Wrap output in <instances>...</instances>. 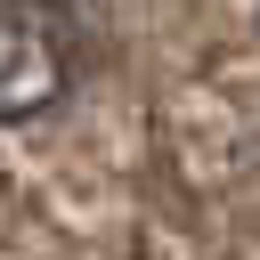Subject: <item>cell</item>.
<instances>
[{"instance_id": "1", "label": "cell", "mask_w": 260, "mask_h": 260, "mask_svg": "<svg viewBox=\"0 0 260 260\" xmlns=\"http://www.w3.org/2000/svg\"><path fill=\"white\" fill-rule=\"evenodd\" d=\"M65 81H73V24L49 0H8L0 8V130L49 114Z\"/></svg>"}]
</instances>
